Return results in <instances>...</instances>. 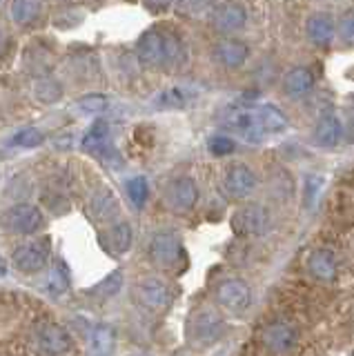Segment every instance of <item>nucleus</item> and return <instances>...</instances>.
Instances as JSON below:
<instances>
[{"label": "nucleus", "instance_id": "obj_1", "mask_svg": "<svg viewBox=\"0 0 354 356\" xmlns=\"http://www.w3.org/2000/svg\"><path fill=\"white\" fill-rule=\"evenodd\" d=\"M0 356H83L79 341L45 303L0 292Z\"/></svg>", "mask_w": 354, "mask_h": 356}, {"label": "nucleus", "instance_id": "obj_2", "mask_svg": "<svg viewBox=\"0 0 354 356\" xmlns=\"http://www.w3.org/2000/svg\"><path fill=\"white\" fill-rule=\"evenodd\" d=\"M225 332V321L212 307H203L192 314L187 323V339L196 348H209L214 345Z\"/></svg>", "mask_w": 354, "mask_h": 356}, {"label": "nucleus", "instance_id": "obj_3", "mask_svg": "<svg viewBox=\"0 0 354 356\" xmlns=\"http://www.w3.org/2000/svg\"><path fill=\"white\" fill-rule=\"evenodd\" d=\"M131 296H134V300L140 307H145L150 312H165L172 305L170 287L161 278H152V276L138 281L134 289H131Z\"/></svg>", "mask_w": 354, "mask_h": 356}, {"label": "nucleus", "instance_id": "obj_4", "mask_svg": "<svg viewBox=\"0 0 354 356\" xmlns=\"http://www.w3.org/2000/svg\"><path fill=\"white\" fill-rule=\"evenodd\" d=\"M270 211L259 203H248L243 205L234 218H232V227L241 236H263L270 229Z\"/></svg>", "mask_w": 354, "mask_h": 356}, {"label": "nucleus", "instance_id": "obj_5", "mask_svg": "<svg viewBox=\"0 0 354 356\" xmlns=\"http://www.w3.org/2000/svg\"><path fill=\"white\" fill-rule=\"evenodd\" d=\"M183 245L172 232H161L150 243V259L163 270H176L183 261Z\"/></svg>", "mask_w": 354, "mask_h": 356}, {"label": "nucleus", "instance_id": "obj_6", "mask_svg": "<svg viewBox=\"0 0 354 356\" xmlns=\"http://www.w3.org/2000/svg\"><path fill=\"white\" fill-rule=\"evenodd\" d=\"M261 343L265 350H270L274 354H285L290 352L294 345H296V339H298V332L290 325V323L285 321H274L270 325H265L261 330Z\"/></svg>", "mask_w": 354, "mask_h": 356}, {"label": "nucleus", "instance_id": "obj_7", "mask_svg": "<svg viewBox=\"0 0 354 356\" xmlns=\"http://www.w3.org/2000/svg\"><path fill=\"white\" fill-rule=\"evenodd\" d=\"M163 200L172 211H176V214H185V211H190L196 205L198 187L192 178H176V181H172L168 189H165Z\"/></svg>", "mask_w": 354, "mask_h": 356}, {"label": "nucleus", "instance_id": "obj_8", "mask_svg": "<svg viewBox=\"0 0 354 356\" xmlns=\"http://www.w3.org/2000/svg\"><path fill=\"white\" fill-rule=\"evenodd\" d=\"M218 303L230 312H246L252 303V289L241 278H227L216 289Z\"/></svg>", "mask_w": 354, "mask_h": 356}, {"label": "nucleus", "instance_id": "obj_9", "mask_svg": "<svg viewBox=\"0 0 354 356\" xmlns=\"http://www.w3.org/2000/svg\"><path fill=\"white\" fill-rule=\"evenodd\" d=\"M42 222L40 209L34 205H14L3 214V225L14 234H34Z\"/></svg>", "mask_w": 354, "mask_h": 356}, {"label": "nucleus", "instance_id": "obj_10", "mask_svg": "<svg viewBox=\"0 0 354 356\" xmlns=\"http://www.w3.org/2000/svg\"><path fill=\"white\" fill-rule=\"evenodd\" d=\"M254 187H257V174H254L248 165H241V163L232 165L223 176L225 194L234 200L248 198L254 192Z\"/></svg>", "mask_w": 354, "mask_h": 356}, {"label": "nucleus", "instance_id": "obj_11", "mask_svg": "<svg viewBox=\"0 0 354 356\" xmlns=\"http://www.w3.org/2000/svg\"><path fill=\"white\" fill-rule=\"evenodd\" d=\"M138 60L150 67V70H165V44H163V31L150 29L138 38L136 44Z\"/></svg>", "mask_w": 354, "mask_h": 356}, {"label": "nucleus", "instance_id": "obj_12", "mask_svg": "<svg viewBox=\"0 0 354 356\" xmlns=\"http://www.w3.org/2000/svg\"><path fill=\"white\" fill-rule=\"evenodd\" d=\"M47 259H49L47 243H27V245H20V248L14 252L16 270L25 272V274L40 272L42 267L47 265Z\"/></svg>", "mask_w": 354, "mask_h": 356}, {"label": "nucleus", "instance_id": "obj_13", "mask_svg": "<svg viewBox=\"0 0 354 356\" xmlns=\"http://www.w3.org/2000/svg\"><path fill=\"white\" fill-rule=\"evenodd\" d=\"M248 56H250L248 44L234 38L218 40L214 47V58L220 67H225V70H239V67L246 65Z\"/></svg>", "mask_w": 354, "mask_h": 356}, {"label": "nucleus", "instance_id": "obj_14", "mask_svg": "<svg viewBox=\"0 0 354 356\" xmlns=\"http://www.w3.org/2000/svg\"><path fill=\"white\" fill-rule=\"evenodd\" d=\"M225 122L239 134V136H243V140H248V143H259L263 138V131L259 127L257 114H252V111L236 109V111H232V114H227Z\"/></svg>", "mask_w": 354, "mask_h": 356}, {"label": "nucleus", "instance_id": "obj_15", "mask_svg": "<svg viewBox=\"0 0 354 356\" xmlns=\"http://www.w3.org/2000/svg\"><path fill=\"white\" fill-rule=\"evenodd\" d=\"M341 136H343V125H341V120L332 114V111H328V114H323L316 120L314 140H316L319 147H323V149L337 147Z\"/></svg>", "mask_w": 354, "mask_h": 356}, {"label": "nucleus", "instance_id": "obj_16", "mask_svg": "<svg viewBox=\"0 0 354 356\" xmlns=\"http://www.w3.org/2000/svg\"><path fill=\"white\" fill-rule=\"evenodd\" d=\"M246 20H248L246 9H243L241 5H236V3H223V5H218L214 9V14H212L214 27L218 31H225V33L241 29L243 25H246Z\"/></svg>", "mask_w": 354, "mask_h": 356}, {"label": "nucleus", "instance_id": "obj_17", "mask_svg": "<svg viewBox=\"0 0 354 356\" xmlns=\"http://www.w3.org/2000/svg\"><path fill=\"white\" fill-rule=\"evenodd\" d=\"M87 214H90V218L96 220V222L112 220L118 214V198H116V194L109 192V189H98V192L92 196L90 205H87Z\"/></svg>", "mask_w": 354, "mask_h": 356}, {"label": "nucleus", "instance_id": "obj_18", "mask_svg": "<svg viewBox=\"0 0 354 356\" xmlns=\"http://www.w3.org/2000/svg\"><path fill=\"white\" fill-rule=\"evenodd\" d=\"M314 87V74L307 67H292L283 78V89L290 98H301L312 92Z\"/></svg>", "mask_w": 354, "mask_h": 356}, {"label": "nucleus", "instance_id": "obj_19", "mask_svg": "<svg viewBox=\"0 0 354 356\" xmlns=\"http://www.w3.org/2000/svg\"><path fill=\"white\" fill-rule=\"evenodd\" d=\"M257 120H259V127L261 131H268V134H281L287 129L290 120L283 114V111L276 107V105H261L257 109Z\"/></svg>", "mask_w": 354, "mask_h": 356}, {"label": "nucleus", "instance_id": "obj_20", "mask_svg": "<svg viewBox=\"0 0 354 356\" xmlns=\"http://www.w3.org/2000/svg\"><path fill=\"white\" fill-rule=\"evenodd\" d=\"M307 270L314 278H319V281H332V278L337 276V261L330 252L319 250L314 254H309Z\"/></svg>", "mask_w": 354, "mask_h": 356}, {"label": "nucleus", "instance_id": "obj_21", "mask_svg": "<svg viewBox=\"0 0 354 356\" xmlns=\"http://www.w3.org/2000/svg\"><path fill=\"white\" fill-rule=\"evenodd\" d=\"M305 31H307V38L314 44H328L335 38V25H332V20L323 14H316L309 18L305 22Z\"/></svg>", "mask_w": 354, "mask_h": 356}, {"label": "nucleus", "instance_id": "obj_22", "mask_svg": "<svg viewBox=\"0 0 354 356\" xmlns=\"http://www.w3.org/2000/svg\"><path fill=\"white\" fill-rule=\"evenodd\" d=\"M163 44H165V70H176L185 63V44L181 38L172 31H163Z\"/></svg>", "mask_w": 354, "mask_h": 356}, {"label": "nucleus", "instance_id": "obj_23", "mask_svg": "<svg viewBox=\"0 0 354 356\" xmlns=\"http://www.w3.org/2000/svg\"><path fill=\"white\" fill-rule=\"evenodd\" d=\"M9 16H12L18 25H31V22L40 16V3L38 0H12Z\"/></svg>", "mask_w": 354, "mask_h": 356}, {"label": "nucleus", "instance_id": "obj_24", "mask_svg": "<svg viewBox=\"0 0 354 356\" xmlns=\"http://www.w3.org/2000/svg\"><path fill=\"white\" fill-rule=\"evenodd\" d=\"M109 248L116 254H125L131 248V241H134V232L127 225V222H118L112 229H109Z\"/></svg>", "mask_w": 354, "mask_h": 356}, {"label": "nucleus", "instance_id": "obj_25", "mask_svg": "<svg viewBox=\"0 0 354 356\" xmlns=\"http://www.w3.org/2000/svg\"><path fill=\"white\" fill-rule=\"evenodd\" d=\"M34 94H36V98L40 100V103L51 105V103H56V100H61L63 87H61L58 81H54V78L42 76V78H38L36 85H34Z\"/></svg>", "mask_w": 354, "mask_h": 356}, {"label": "nucleus", "instance_id": "obj_26", "mask_svg": "<svg viewBox=\"0 0 354 356\" xmlns=\"http://www.w3.org/2000/svg\"><path fill=\"white\" fill-rule=\"evenodd\" d=\"M192 100V94L183 87H170L159 96L156 103L165 109H183Z\"/></svg>", "mask_w": 354, "mask_h": 356}, {"label": "nucleus", "instance_id": "obj_27", "mask_svg": "<svg viewBox=\"0 0 354 356\" xmlns=\"http://www.w3.org/2000/svg\"><path fill=\"white\" fill-rule=\"evenodd\" d=\"M92 345H94V356H109L114 348V332L107 325H98L94 330Z\"/></svg>", "mask_w": 354, "mask_h": 356}, {"label": "nucleus", "instance_id": "obj_28", "mask_svg": "<svg viewBox=\"0 0 354 356\" xmlns=\"http://www.w3.org/2000/svg\"><path fill=\"white\" fill-rule=\"evenodd\" d=\"M127 194H129V200L134 203L136 207H143L145 205V200L150 196V187H147V181L143 176H136L131 178L127 183Z\"/></svg>", "mask_w": 354, "mask_h": 356}, {"label": "nucleus", "instance_id": "obj_29", "mask_svg": "<svg viewBox=\"0 0 354 356\" xmlns=\"http://www.w3.org/2000/svg\"><path fill=\"white\" fill-rule=\"evenodd\" d=\"M42 143V134L34 127H27V129H20L16 136L12 138V145L14 147H25V149H31V147H38Z\"/></svg>", "mask_w": 354, "mask_h": 356}, {"label": "nucleus", "instance_id": "obj_30", "mask_svg": "<svg viewBox=\"0 0 354 356\" xmlns=\"http://www.w3.org/2000/svg\"><path fill=\"white\" fill-rule=\"evenodd\" d=\"M42 203L51 209V214H65V211H70V200L65 198L58 189H47V192L42 194Z\"/></svg>", "mask_w": 354, "mask_h": 356}, {"label": "nucleus", "instance_id": "obj_31", "mask_svg": "<svg viewBox=\"0 0 354 356\" xmlns=\"http://www.w3.org/2000/svg\"><path fill=\"white\" fill-rule=\"evenodd\" d=\"M207 147H209V152L216 154V156H227V154H232V152L236 149V143L232 140L230 136H223V134H218V136L209 138Z\"/></svg>", "mask_w": 354, "mask_h": 356}, {"label": "nucleus", "instance_id": "obj_32", "mask_svg": "<svg viewBox=\"0 0 354 356\" xmlns=\"http://www.w3.org/2000/svg\"><path fill=\"white\" fill-rule=\"evenodd\" d=\"M339 38L346 44H354V9L346 11L339 20Z\"/></svg>", "mask_w": 354, "mask_h": 356}, {"label": "nucleus", "instance_id": "obj_33", "mask_svg": "<svg viewBox=\"0 0 354 356\" xmlns=\"http://www.w3.org/2000/svg\"><path fill=\"white\" fill-rule=\"evenodd\" d=\"M323 187V176H307L305 181V194H303V200H305V207H312L314 200L319 196V189Z\"/></svg>", "mask_w": 354, "mask_h": 356}, {"label": "nucleus", "instance_id": "obj_34", "mask_svg": "<svg viewBox=\"0 0 354 356\" xmlns=\"http://www.w3.org/2000/svg\"><path fill=\"white\" fill-rule=\"evenodd\" d=\"M79 107L83 111H103L107 107V98L101 94H90V96H83L79 100Z\"/></svg>", "mask_w": 354, "mask_h": 356}, {"label": "nucleus", "instance_id": "obj_35", "mask_svg": "<svg viewBox=\"0 0 354 356\" xmlns=\"http://www.w3.org/2000/svg\"><path fill=\"white\" fill-rule=\"evenodd\" d=\"M120 285H123V274H120V272H114L112 276H107V278H105V281L101 283V287H98V289H101V292H103L105 296H112V294L118 292Z\"/></svg>", "mask_w": 354, "mask_h": 356}, {"label": "nucleus", "instance_id": "obj_36", "mask_svg": "<svg viewBox=\"0 0 354 356\" xmlns=\"http://www.w3.org/2000/svg\"><path fill=\"white\" fill-rule=\"evenodd\" d=\"M49 287H51V292H65V287H67V281H65L63 272L54 270L49 274Z\"/></svg>", "mask_w": 354, "mask_h": 356}, {"label": "nucleus", "instance_id": "obj_37", "mask_svg": "<svg viewBox=\"0 0 354 356\" xmlns=\"http://www.w3.org/2000/svg\"><path fill=\"white\" fill-rule=\"evenodd\" d=\"M209 5H212V0H183V7L192 14H201Z\"/></svg>", "mask_w": 354, "mask_h": 356}, {"label": "nucleus", "instance_id": "obj_38", "mask_svg": "<svg viewBox=\"0 0 354 356\" xmlns=\"http://www.w3.org/2000/svg\"><path fill=\"white\" fill-rule=\"evenodd\" d=\"M150 7H168L172 5V0H145Z\"/></svg>", "mask_w": 354, "mask_h": 356}, {"label": "nucleus", "instance_id": "obj_39", "mask_svg": "<svg viewBox=\"0 0 354 356\" xmlns=\"http://www.w3.org/2000/svg\"><path fill=\"white\" fill-rule=\"evenodd\" d=\"M5 42H7V31L0 27V54H3V49H5Z\"/></svg>", "mask_w": 354, "mask_h": 356}, {"label": "nucleus", "instance_id": "obj_40", "mask_svg": "<svg viewBox=\"0 0 354 356\" xmlns=\"http://www.w3.org/2000/svg\"><path fill=\"white\" fill-rule=\"evenodd\" d=\"M172 356H192V354L187 352V350H176V352H174Z\"/></svg>", "mask_w": 354, "mask_h": 356}, {"label": "nucleus", "instance_id": "obj_41", "mask_svg": "<svg viewBox=\"0 0 354 356\" xmlns=\"http://www.w3.org/2000/svg\"><path fill=\"white\" fill-rule=\"evenodd\" d=\"M61 3H67V0H61Z\"/></svg>", "mask_w": 354, "mask_h": 356}, {"label": "nucleus", "instance_id": "obj_42", "mask_svg": "<svg viewBox=\"0 0 354 356\" xmlns=\"http://www.w3.org/2000/svg\"><path fill=\"white\" fill-rule=\"evenodd\" d=\"M352 356H354V352H352Z\"/></svg>", "mask_w": 354, "mask_h": 356}]
</instances>
